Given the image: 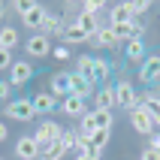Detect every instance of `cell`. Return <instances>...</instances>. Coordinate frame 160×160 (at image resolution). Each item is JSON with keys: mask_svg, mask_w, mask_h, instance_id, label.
Wrapping results in <instances>:
<instances>
[{"mask_svg": "<svg viewBox=\"0 0 160 160\" xmlns=\"http://www.w3.org/2000/svg\"><path fill=\"white\" fill-rule=\"evenodd\" d=\"M115 106L118 109H127V112L139 106V97H136V88H133L130 79H121L115 85Z\"/></svg>", "mask_w": 160, "mask_h": 160, "instance_id": "2", "label": "cell"}, {"mask_svg": "<svg viewBox=\"0 0 160 160\" xmlns=\"http://www.w3.org/2000/svg\"><path fill=\"white\" fill-rule=\"evenodd\" d=\"M24 52H27V58H33V61L48 58V54H52V39L42 36V33H33V36L24 42Z\"/></svg>", "mask_w": 160, "mask_h": 160, "instance_id": "4", "label": "cell"}, {"mask_svg": "<svg viewBox=\"0 0 160 160\" xmlns=\"http://www.w3.org/2000/svg\"><path fill=\"white\" fill-rule=\"evenodd\" d=\"M94 85H97V82L94 79H88V76H79V72H70V94H76V97H91V94H94Z\"/></svg>", "mask_w": 160, "mask_h": 160, "instance_id": "8", "label": "cell"}, {"mask_svg": "<svg viewBox=\"0 0 160 160\" xmlns=\"http://www.w3.org/2000/svg\"><path fill=\"white\" fill-rule=\"evenodd\" d=\"M63 18L61 15H45V21H42V30H39V33L42 36H48V39H54V36H58V39H61V33H63Z\"/></svg>", "mask_w": 160, "mask_h": 160, "instance_id": "17", "label": "cell"}, {"mask_svg": "<svg viewBox=\"0 0 160 160\" xmlns=\"http://www.w3.org/2000/svg\"><path fill=\"white\" fill-rule=\"evenodd\" d=\"M139 106L148 112V118L154 121V127H160V94H154V91L142 94V97H139Z\"/></svg>", "mask_w": 160, "mask_h": 160, "instance_id": "12", "label": "cell"}, {"mask_svg": "<svg viewBox=\"0 0 160 160\" xmlns=\"http://www.w3.org/2000/svg\"><path fill=\"white\" fill-rule=\"evenodd\" d=\"M88 42H94V45H100V48H118V39H115V33H112V27H100L97 30V36H91Z\"/></svg>", "mask_w": 160, "mask_h": 160, "instance_id": "20", "label": "cell"}, {"mask_svg": "<svg viewBox=\"0 0 160 160\" xmlns=\"http://www.w3.org/2000/svg\"><path fill=\"white\" fill-rule=\"evenodd\" d=\"M91 118H94V127H97V130H109V133H112V124H115V115H112V112L91 109Z\"/></svg>", "mask_w": 160, "mask_h": 160, "instance_id": "24", "label": "cell"}, {"mask_svg": "<svg viewBox=\"0 0 160 160\" xmlns=\"http://www.w3.org/2000/svg\"><path fill=\"white\" fill-rule=\"evenodd\" d=\"M76 160H100V154L91 151V145L79 139V145H76Z\"/></svg>", "mask_w": 160, "mask_h": 160, "instance_id": "28", "label": "cell"}, {"mask_svg": "<svg viewBox=\"0 0 160 160\" xmlns=\"http://www.w3.org/2000/svg\"><path fill=\"white\" fill-rule=\"evenodd\" d=\"M61 148H63V154H70V151H76V145H79V130H63L61 133Z\"/></svg>", "mask_w": 160, "mask_h": 160, "instance_id": "25", "label": "cell"}, {"mask_svg": "<svg viewBox=\"0 0 160 160\" xmlns=\"http://www.w3.org/2000/svg\"><path fill=\"white\" fill-rule=\"evenodd\" d=\"M79 42H88V36L82 33V27L72 21V24L63 27V33H61V45H67V48H70V45H79Z\"/></svg>", "mask_w": 160, "mask_h": 160, "instance_id": "16", "label": "cell"}, {"mask_svg": "<svg viewBox=\"0 0 160 160\" xmlns=\"http://www.w3.org/2000/svg\"><path fill=\"white\" fill-rule=\"evenodd\" d=\"M103 9H106L103 0H85V3H82V12H85V15H97V12H103Z\"/></svg>", "mask_w": 160, "mask_h": 160, "instance_id": "29", "label": "cell"}, {"mask_svg": "<svg viewBox=\"0 0 160 160\" xmlns=\"http://www.w3.org/2000/svg\"><path fill=\"white\" fill-rule=\"evenodd\" d=\"M52 58H54V61H70V48H67V45H54Z\"/></svg>", "mask_w": 160, "mask_h": 160, "instance_id": "31", "label": "cell"}, {"mask_svg": "<svg viewBox=\"0 0 160 160\" xmlns=\"http://www.w3.org/2000/svg\"><path fill=\"white\" fill-rule=\"evenodd\" d=\"M88 145H91V151H97V154H103V148L109 145V130H97V133L88 139Z\"/></svg>", "mask_w": 160, "mask_h": 160, "instance_id": "27", "label": "cell"}, {"mask_svg": "<svg viewBox=\"0 0 160 160\" xmlns=\"http://www.w3.org/2000/svg\"><path fill=\"white\" fill-rule=\"evenodd\" d=\"M9 94H12V85L9 82H0V103H9Z\"/></svg>", "mask_w": 160, "mask_h": 160, "instance_id": "34", "label": "cell"}, {"mask_svg": "<svg viewBox=\"0 0 160 160\" xmlns=\"http://www.w3.org/2000/svg\"><path fill=\"white\" fill-rule=\"evenodd\" d=\"M30 103H33L36 115H45V112H54V109H58V100L52 97V91H39V94H33Z\"/></svg>", "mask_w": 160, "mask_h": 160, "instance_id": "13", "label": "cell"}, {"mask_svg": "<svg viewBox=\"0 0 160 160\" xmlns=\"http://www.w3.org/2000/svg\"><path fill=\"white\" fill-rule=\"evenodd\" d=\"M121 21H133L130 0H127V3H115V6L109 9V27H112V24H121Z\"/></svg>", "mask_w": 160, "mask_h": 160, "instance_id": "19", "label": "cell"}, {"mask_svg": "<svg viewBox=\"0 0 160 160\" xmlns=\"http://www.w3.org/2000/svg\"><path fill=\"white\" fill-rule=\"evenodd\" d=\"M148 9H151V3H148V0H133V3H130V12H133V18H136V15H145Z\"/></svg>", "mask_w": 160, "mask_h": 160, "instance_id": "30", "label": "cell"}, {"mask_svg": "<svg viewBox=\"0 0 160 160\" xmlns=\"http://www.w3.org/2000/svg\"><path fill=\"white\" fill-rule=\"evenodd\" d=\"M3 139H9V127L0 121V142H3Z\"/></svg>", "mask_w": 160, "mask_h": 160, "instance_id": "37", "label": "cell"}, {"mask_svg": "<svg viewBox=\"0 0 160 160\" xmlns=\"http://www.w3.org/2000/svg\"><path fill=\"white\" fill-rule=\"evenodd\" d=\"M109 76H112V63L106 58H94V82L109 85Z\"/></svg>", "mask_w": 160, "mask_h": 160, "instance_id": "22", "label": "cell"}, {"mask_svg": "<svg viewBox=\"0 0 160 160\" xmlns=\"http://www.w3.org/2000/svg\"><path fill=\"white\" fill-rule=\"evenodd\" d=\"M30 79H33V63L30 61H15L9 67V85H12V88H21V85H27Z\"/></svg>", "mask_w": 160, "mask_h": 160, "instance_id": "5", "label": "cell"}, {"mask_svg": "<svg viewBox=\"0 0 160 160\" xmlns=\"http://www.w3.org/2000/svg\"><path fill=\"white\" fill-rule=\"evenodd\" d=\"M124 54H127V61H130V63H142L145 61V42H142V36L130 39V42L124 45Z\"/></svg>", "mask_w": 160, "mask_h": 160, "instance_id": "18", "label": "cell"}, {"mask_svg": "<svg viewBox=\"0 0 160 160\" xmlns=\"http://www.w3.org/2000/svg\"><path fill=\"white\" fill-rule=\"evenodd\" d=\"M0 15H3V3H0Z\"/></svg>", "mask_w": 160, "mask_h": 160, "instance_id": "38", "label": "cell"}, {"mask_svg": "<svg viewBox=\"0 0 160 160\" xmlns=\"http://www.w3.org/2000/svg\"><path fill=\"white\" fill-rule=\"evenodd\" d=\"M148 148H154V151H160V136H157V133H151V145H148Z\"/></svg>", "mask_w": 160, "mask_h": 160, "instance_id": "36", "label": "cell"}, {"mask_svg": "<svg viewBox=\"0 0 160 160\" xmlns=\"http://www.w3.org/2000/svg\"><path fill=\"white\" fill-rule=\"evenodd\" d=\"M94 109L97 112H112L115 109V85H103L94 91Z\"/></svg>", "mask_w": 160, "mask_h": 160, "instance_id": "7", "label": "cell"}, {"mask_svg": "<svg viewBox=\"0 0 160 160\" xmlns=\"http://www.w3.org/2000/svg\"><path fill=\"white\" fill-rule=\"evenodd\" d=\"M160 79V54H145L142 67H139V82H154Z\"/></svg>", "mask_w": 160, "mask_h": 160, "instance_id": "11", "label": "cell"}, {"mask_svg": "<svg viewBox=\"0 0 160 160\" xmlns=\"http://www.w3.org/2000/svg\"><path fill=\"white\" fill-rule=\"evenodd\" d=\"M18 39H21V36H18V30H15L12 24L0 27V48H6V52H12V48L18 45Z\"/></svg>", "mask_w": 160, "mask_h": 160, "instance_id": "23", "label": "cell"}, {"mask_svg": "<svg viewBox=\"0 0 160 160\" xmlns=\"http://www.w3.org/2000/svg\"><path fill=\"white\" fill-rule=\"evenodd\" d=\"M39 160H52V157H39Z\"/></svg>", "mask_w": 160, "mask_h": 160, "instance_id": "39", "label": "cell"}, {"mask_svg": "<svg viewBox=\"0 0 160 160\" xmlns=\"http://www.w3.org/2000/svg\"><path fill=\"white\" fill-rule=\"evenodd\" d=\"M3 115L9 118V121H21V124H27V121H33L36 112H33V103L27 97L21 100H9V103H3Z\"/></svg>", "mask_w": 160, "mask_h": 160, "instance_id": "1", "label": "cell"}, {"mask_svg": "<svg viewBox=\"0 0 160 160\" xmlns=\"http://www.w3.org/2000/svg\"><path fill=\"white\" fill-rule=\"evenodd\" d=\"M12 6H15V12H18V15H27V12L33 9V3H30V0H15Z\"/></svg>", "mask_w": 160, "mask_h": 160, "instance_id": "32", "label": "cell"}, {"mask_svg": "<svg viewBox=\"0 0 160 160\" xmlns=\"http://www.w3.org/2000/svg\"><path fill=\"white\" fill-rule=\"evenodd\" d=\"M76 72L94 79V58H91V54H79V58H76Z\"/></svg>", "mask_w": 160, "mask_h": 160, "instance_id": "26", "label": "cell"}, {"mask_svg": "<svg viewBox=\"0 0 160 160\" xmlns=\"http://www.w3.org/2000/svg\"><path fill=\"white\" fill-rule=\"evenodd\" d=\"M61 112H63V115H70V118H79V121H82V118L88 115L91 109L85 106V100H82V97H76V94H70L67 100H61Z\"/></svg>", "mask_w": 160, "mask_h": 160, "instance_id": "9", "label": "cell"}, {"mask_svg": "<svg viewBox=\"0 0 160 160\" xmlns=\"http://www.w3.org/2000/svg\"><path fill=\"white\" fill-rule=\"evenodd\" d=\"M52 97L54 100H67L70 97V72H54L52 76Z\"/></svg>", "mask_w": 160, "mask_h": 160, "instance_id": "15", "label": "cell"}, {"mask_svg": "<svg viewBox=\"0 0 160 160\" xmlns=\"http://www.w3.org/2000/svg\"><path fill=\"white\" fill-rule=\"evenodd\" d=\"M76 24L82 27V33L88 36V39H91V36H97V30L103 27V24H100V18H97V15H85V12H82V15L76 18Z\"/></svg>", "mask_w": 160, "mask_h": 160, "instance_id": "21", "label": "cell"}, {"mask_svg": "<svg viewBox=\"0 0 160 160\" xmlns=\"http://www.w3.org/2000/svg\"><path fill=\"white\" fill-rule=\"evenodd\" d=\"M142 160H160V151H154V148H145V151H142Z\"/></svg>", "mask_w": 160, "mask_h": 160, "instance_id": "35", "label": "cell"}, {"mask_svg": "<svg viewBox=\"0 0 160 160\" xmlns=\"http://www.w3.org/2000/svg\"><path fill=\"white\" fill-rule=\"evenodd\" d=\"M45 15H48V12H45V6H42V3H33V9H30L27 15H21V24L39 33V30H42V21H45Z\"/></svg>", "mask_w": 160, "mask_h": 160, "instance_id": "14", "label": "cell"}, {"mask_svg": "<svg viewBox=\"0 0 160 160\" xmlns=\"http://www.w3.org/2000/svg\"><path fill=\"white\" fill-rule=\"evenodd\" d=\"M61 133H63V127L58 124V121H39V127L33 130V139H36L39 148H45V145H52L54 139H61Z\"/></svg>", "mask_w": 160, "mask_h": 160, "instance_id": "3", "label": "cell"}, {"mask_svg": "<svg viewBox=\"0 0 160 160\" xmlns=\"http://www.w3.org/2000/svg\"><path fill=\"white\" fill-rule=\"evenodd\" d=\"M127 115H130V127H133V130H136L139 136H151V133H154V121L148 118V112H145L142 106L130 109Z\"/></svg>", "mask_w": 160, "mask_h": 160, "instance_id": "6", "label": "cell"}, {"mask_svg": "<svg viewBox=\"0 0 160 160\" xmlns=\"http://www.w3.org/2000/svg\"><path fill=\"white\" fill-rule=\"evenodd\" d=\"M12 52H6V48H0V70H9V67H12Z\"/></svg>", "mask_w": 160, "mask_h": 160, "instance_id": "33", "label": "cell"}, {"mask_svg": "<svg viewBox=\"0 0 160 160\" xmlns=\"http://www.w3.org/2000/svg\"><path fill=\"white\" fill-rule=\"evenodd\" d=\"M15 157L18 160H39V145L33 136H21L15 142Z\"/></svg>", "mask_w": 160, "mask_h": 160, "instance_id": "10", "label": "cell"}]
</instances>
